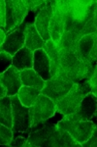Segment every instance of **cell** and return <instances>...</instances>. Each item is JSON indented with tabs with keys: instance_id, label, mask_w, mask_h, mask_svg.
Segmentation results:
<instances>
[{
	"instance_id": "9a60e30c",
	"label": "cell",
	"mask_w": 97,
	"mask_h": 147,
	"mask_svg": "<svg viewBox=\"0 0 97 147\" xmlns=\"http://www.w3.org/2000/svg\"><path fill=\"white\" fill-rule=\"evenodd\" d=\"M82 34L80 30H64L61 35L59 42L56 44L58 50L65 52V53H75L78 47L80 39L82 38Z\"/></svg>"
},
{
	"instance_id": "f546056e",
	"label": "cell",
	"mask_w": 97,
	"mask_h": 147,
	"mask_svg": "<svg viewBox=\"0 0 97 147\" xmlns=\"http://www.w3.org/2000/svg\"><path fill=\"white\" fill-rule=\"evenodd\" d=\"M82 147H96L97 146V129L93 130L92 136L82 144Z\"/></svg>"
},
{
	"instance_id": "83f0119b",
	"label": "cell",
	"mask_w": 97,
	"mask_h": 147,
	"mask_svg": "<svg viewBox=\"0 0 97 147\" xmlns=\"http://www.w3.org/2000/svg\"><path fill=\"white\" fill-rule=\"evenodd\" d=\"M26 7L28 9V12L34 11V10H41L46 5V1L44 0H24Z\"/></svg>"
},
{
	"instance_id": "cb8c5ba5",
	"label": "cell",
	"mask_w": 97,
	"mask_h": 147,
	"mask_svg": "<svg viewBox=\"0 0 97 147\" xmlns=\"http://www.w3.org/2000/svg\"><path fill=\"white\" fill-rule=\"evenodd\" d=\"M0 112L6 120L8 127L12 129V104L10 96L0 98Z\"/></svg>"
},
{
	"instance_id": "484cf974",
	"label": "cell",
	"mask_w": 97,
	"mask_h": 147,
	"mask_svg": "<svg viewBox=\"0 0 97 147\" xmlns=\"http://www.w3.org/2000/svg\"><path fill=\"white\" fill-rule=\"evenodd\" d=\"M97 30V14H95L94 16L89 19L87 21V23L84 25V27L82 28V30H81L82 36L89 34H94Z\"/></svg>"
},
{
	"instance_id": "d6a6232c",
	"label": "cell",
	"mask_w": 97,
	"mask_h": 147,
	"mask_svg": "<svg viewBox=\"0 0 97 147\" xmlns=\"http://www.w3.org/2000/svg\"><path fill=\"white\" fill-rule=\"evenodd\" d=\"M7 96V92H6V89L5 87L2 85V84L0 82V98H3V97Z\"/></svg>"
},
{
	"instance_id": "d6986e66",
	"label": "cell",
	"mask_w": 97,
	"mask_h": 147,
	"mask_svg": "<svg viewBox=\"0 0 97 147\" xmlns=\"http://www.w3.org/2000/svg\"><path fill=\"white\" fill-rule=\"evenodd\" d=\"M12 66L18 71H23L33 67V51L23 46L12 56Z\"/></svg>"
},
{
	"instance_id": "7c38bea8",
	"label": "cell",
	"mask_w": 97,
	"mask_h": 147,
	"mask_svg": "<svg viewBox=\"0 0 97 147\" xmlns=\"http://www.w3.org/2000/svg\"><path fill=\"white\" fill-rule=\"evenodd\" d=\"M55 129L56 124L48 123L47 121L44 124L35 127L34 129H31V132L28 134L27 140L30 142V144L33 147H43Z\"/></svg>"
},
{
	"instance_id": "ac0fdd59",
	"label": "cell",
	"mask_w": 97,
	"mask_h": 147,
	"mask_svg": "<svg viewBox=\"0 0 97 147\" xmlns=\"http://www.w3.org/2000/svg\"><path fill=\"white\" fill-rule=\"evenodd\" d=\"M97 96L88 92L81 101L78 111L76 112L82 121H91L96 116Z\"/></svg>"
},
{
	"instance_id": "ba28073f",
	"label": "cell",
	"mask_w": 97,
	"mask_h": 147,
	"mask_svg": "<svg viewBox=\"0 0 97 147\" xmlns=\"http://www.w3.org/2000/svg\"><path fill=\"white\" fill-rule=\"evenodd\" d=\"M11 97L12 104V131L29 132L31 130V119H30L29 108L23 106L20 102L18 95Z\"/></svg>"
},
{
	"instance_id": "8fae6325",
	"label": "cell",
	"mask_w": 97,
	"mask_h": 147,
	"mask_svg": "<svg viewBox=\"0 0 97 147\" xmlns=\"http://www.w3.org/2000/svg\"><path fill=\"white\" fill-rule=\"evenodd\" d=\"M25 26H26V23L22 22V25H20L18 28H14L11 32H9L8 34H6L4 42L1 46L2 51L13 56L15 55L16 52H18L20 49H22L24 46Z\"/></svg>"
},
{
	"instance_id": "2e32d148",
	"label": "cell",
	"mask_w": 97,
	"mask_h": 147,
	"mask_svg": "<svg viewBox=\"0 0 97 147\" xmlns=\"http://www.w3.org/2000/svg\"><path fill=\"white\" fill-rule=\"evenodd\" d=\"M33 70L45 82L51 79V64L47 53L43 48L33 51Z\"/></svg>"
},
{
	"instance_id": "f1b7e54d",
	"label": "cell",
	"mask_w": 97,
	"mask_h": 147,
	"mask_svg": "<svg viewBox=\"0 0 97 147\" xmlns=\"http://www.w3.org/2000/svg\"><path fill=\"white\" fill-rule=\"evenodd\" d=\"M9 146H20V147H33L30 142L27 140V138L25 137H14L12 138V140L9 144Z\"/></svg>"
},
{
	"instance_id": "e575fe53",
	"label": "cell",
	"mask_w": 97,
	"mask_h": 147,
	"mask_svg": "<svg viewBox=\"0 0 97 147\" xmlns=\"http://www.w3.org/2000/svg\"><path fill=\"white\" fill-rule=\"evenodd\" d=\"M0 52H2V49H1V47H0Z\"/></svg>"
},
{
	"instance_id": "9c48e42d",
	"label": "cell",
	"mask_w": 97,
	"mask_h": 147,
	"mask_svg": "<svg viewBox=\"0 0 97 147\" xmlns=\"http://www.w3.org/2000/svg\"><path fill=\"white\" fill-rule=\"evenodd\" d=\"M6 21L5 32H11L22 25L28 14V9L24 0H8L5 1Z\"/></svg>"
},
{
	"instance_id": "7a4b0ae2",
	"label": "cell",
	"mask_w": 97,
	"mask_h": 147,
	"mask_svg": "<svg viewBox=\"0 0 97 147\" xmlns=\"http://www.w3.org/2000/svg\"><path fill=\"white\" fill-rule=\"evenodd\" d=\"M60 65L63 73L74 84L88 82L96 71V63H86L75 53L60 51Z\"/></svg>"
},
{
	"instance_id": "5b68a950",
	"label": "cell",
	"mask_w": 97,
	"mask_h": 147,
	"mask_svg": "<svg viewBox=\"0 0 97 147\" xmlns=\"http://www.w3.org/2000/svg\"><path fill=\"white\" fill-rule=\"evenodd\" d=\"M74 82L63 73L62 70L58 71L51 79L45 82L44 88L41 93L49 97L54 104L60 100L73 86Z\"/></svg>"
},
{
	"instance_id": "5bb4252c",
	"label": "cell",
	"mask_w": 97,
	"mask_h": 147,
	"mask_svg": "<svg viewBox=\"0 0 97 147\" xmlns=\"http://www.w3.org/2000/svg\"><path fill=\"white\" fill-rule=\"evenodd\" d=\"M0 82L5 87L7 96L16 95L20 88L22 86L20 77V71L11 66L8 70L0 75Z\"/></svg>"
},
{
	"instance_id": "d4e9b609",
	"label": "cell",
	"mask_w": 97,
	"mask_h": 147,
	"mask_svg": "<svg viewBox=\"0 0 97 147\" xmlns=\"http://www.w3.org/2000/svg\"><path fill=\"white\" fill-rule=\"evenodd\" d=\"M13 138V131L8 127L0 123V145H8Z\"/></svg>"
},
{
	"instance_id": "e0dca14e",
	"label": "cell",
	"mask_w": 97,
	"mask_h": 147,
	"mask_svg": "<svg viewBox=\"0 0 97 147\" xmlns=\"http://www.w3.org/2000/svg\"><path fill=\"white\" fill-rule=\"evenodd\" d=\"M45 146L49 147H82L79 142H77L70 136L68 131L61 127H56L51 137L46 142Z\"/></svg>"
},
{
	"instance_id": "1f68e13d",
	"label": "cell",
	"mask_w": 97,
	"mask_h": 147,
	"mask_svg": "<svg viewBox=\"0 0 97 147\" xmlns=\"http://www.w3.org/2000/svg\"><path fill=\"white\" fill-rule=\"evenodd\" d=\"M6 37V32H5V28L0 27V47L2 46L4 42V39Z\"/></svg>"
},
{
	"instance_id": "603a6c76",
	"label": "cell",
	"mask_w": 97,
	"mask_h": 147,
	"mask_svg": "<svg viewBox=\"0 0 97 147\" xmlns=\"http://www.w3.org/2000/svg\"><path fill=\"white\" fill-rule=\"evenodd\" d=\"M40 94H41V91L38 90V89H35L33 87L29 86H23L22 85L16 95H18V100H20V102L23 106L29 108L36 101V99Z\"/></svg>"
},
{
	"instance_id": "277c9868",
	"label": "cell",
	"mask_w": 97,
	"mask_h": 147,
	"mask_svg": "<svg viewBox=\"0 0 97 147\" xmlns=\"http://www.w3.org/2000/svg\"><path fill=\"white\" fill-rule=\"evenodd\" d=\"M91 91V86L88 82L74 84L71 89L60 100L55 103V111L62 116L76 113L81 101L88 92Z\"/></svg>"
},
{
	"instance_id": "ffe728a7",
	"label": "cell",
	"mask_w": 97,
	"mask_h": 147,
	"mask_svg": "<svg viewBox=\"0 0 97 147\" xmlns=\"http://www.w3.org/2000/svg\"><path fill=\"white\" fill-rule=\"evenodd\" d=\"M24 34H25L24 46L26 48L30 49L31 51H35L37 49L43 48L45 41L42 39L40 34H38L36 28H35L33 23H26Z\"/></svg>"
},
{
	"instance_id": "52a82bcc",
	"label": "cell",
	"mask_w": 97,
	"mask_h": 147,
	"mask_svg": "<svg viewBox=\"0 0 97 147\" xmlns=\"http://www.w3.org/2000/svg\"><path fill=\"white\" fill-rule=\"evenodd\" d=\"M55 113V104L49 97L41 93L38 96L36 101L29 107L31 129L46 123L54 116Z\"/></svg>"
},
{
	"instance_id": "6da1fadb",
	"label": "cell",
	"mask_w": 97,
	"mask_h": 147,
	"mask_svg": "<svg viewBox=\"0 0 97 147\" xmlns=\"http://www.w3.org/2000/svg\"><path fill=\"white\" fill-rule=\"evenodd\" d=\"M67 1V16L64 30H81L87 21L97 14L96 0H66Z\"/></svg>"
},
{
	"instance_id": "4316f807",
	"label": "cell",
	"mask_w": 97,
	"mask_h": 147,
	"mask_svg": "<svg viewBox=\"0 0 97 147\" xmlns=\"http://www.w3.org/2000/svg\"><path fill=\"white\" fill-rule=\"evenodd\" d=\"M12 66V56L6 52H0V75Z\"/></svg>"
},
{
	"instance_id": "836d02e7",
	"label": "cell",
	"mask_w": 97,
	"mask_h": 147,
	"mask_svg": "<svg viewBox=\"0 0 97 147\" xmlns=\"http://www.w3.org/2000/svg\"><path fill=\"white\" fill-rule=\"evenodd\" d=\"M0 123H1L2 125H6V127H8V124H7V122H6V120L4 119V117L2 116V114L1 112H0Z\"/></svg>"
},
{
	"instance_id": "4dcf8cb0",
	"label": "cell",
	"mask_w": 97,
	"mask_h": 147,
	"mask_svg": "<svg viewBox=\"0 0 97 147\" xmlns=\"http://www.w3.org/2000/svg\"><path fill=\"white\" fill-rule=\"evenodd\" d=\"M6 21V10H5V0H0V27H5Z\"/></svg>"
},
{
	"instance_id": "7402d4cb",
	"label": "cell",
	"mask_w": 97,
	"mask_h": 147,
	"mask_svg": "<svg viewBox=\"0 0 97 147\" xmlns=\"http://www.w3.org/2000/svg\"><path fill=\"white\" fill-rule=\"evenodd\" d=\"M20 77L23 86L33 87V88L38 89L40 91L44 88L45 80L33 69H27V70L20 71Z\"/></svg>"
},
{
	"instance_id": "44dd1931",
	"label": "cell",
	"mask_w": 97,
	"mask_h": 147,
	"mask_svg": "<svg viewBox=\"0 0 97 147\" xmlns=\"http://www.w3.org/2000/svg\"><path fill=\"white\" fill-rule=\"evenodd\" d=\"M43 49L47 53V55H48L49 59V64H51V77H53L58 71L61 70L60 52L58 50L56 44L51 39L45 42L43 45Z\"/></svg>"
},
{
	"instance_id": "8992f818",
	"label": "cell",
	"mask_w": 97,
	"mask_h": 147,
	"mask_svg": "<svg viewBox=\"0 0 97 147\" xmlns=\"http://www.w3.org/2000/svg\"><path fill=\"white\" fill-rule=\"evenodd\" d=\"M51 4L53 6V16L49 21V34L51 39L55 44H57L64 30L66 16H67V1L51 0Z\"/></svg>"
},
{
	"instance_id": "3957f363",
	"label": "cell",
	"mask_w": 97,
	"mask_h": 147,
	"mask_svg": "<svg viewBox=\"0 0 97 147\" xmlns=\"http://www.w3.org/2000/svg\"><path fill=\"white\" fill-rule=\"evenodd\" d=\"M56 127L69 132L81 145L92 136L93 130L96 129V125L92 121H82L76 113L63 116L62 119L57 122Z\"/></svg>"
},
{
	"instance_id": "4fadbf2b",
	"label": "cell",
	"mask_w": 97,
	"mask_h": 147,
	"mask_svg": "<svg viewBox=\"0 0 97 147\" xmlns=\"http://www.w3.org/2000/svg\"><path fill=\"white\" fill-rule=\"evenodd\" d=\"M51 16H53V6L51 4V1H46V5L37 13L35 21L33 23L38 34L45 42L51 39L49 34V25Z\"/></svg>"
},
{
	"instance_id": "30bf717a",
	"label": "cell",
	"mask_w": 97,
	"mask_h": 147,
	"mask_svg": "<svg viewBox=\"0 0 97 147\" xmlns=\"http://www.w3.org/2000/svg\"><path fill=\"white\" fill-rule=\"evenodd\" d=\"M75 54L86 63L96 62L97 59V34H89L82 36Z\"/></svg>"
}]
</instances>
